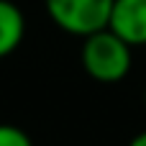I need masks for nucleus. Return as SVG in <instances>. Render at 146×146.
Segmentation results:
<instances>
[{
  "instance_id": "5",
  "label": "nucleus",
  "mask_w": 146,
  "mask_h": 146,
  "mask_svg": "<svg viewBox=\"0 0 146 146\" xmlns=\"http://www.w3.org/2000/svg\"><path fill=\"white\" fill-rule=\"evenodd\" d=\"M0 146H33V141L23 128L13 123H0Z\"/></svg>"
},
{
  "instance_id": "2",
  "label": "nucleus",
  "mask_w": 146,
  "mask_h": 146,
  "mask_svg": "<svg viewBox=\"0 0 146 146\" xmlns=\"http://www.w3.org/2000/svg\"><path fill=\"white\" fill-rule=\"evenodd\" d=\"M49 18L64 33L90 36L100 28H108L113 0H44Z\"/></svg>"
},
{
  "instance_id": "4",
  "label": "nucleus",
  "mask_w": 146,
  "mask_h": 146,
  "mask_svg": "<svg viewBox=\"0 0 146 146\" xmlns=\"http://www.w3.org/2000/svg\"><path fill=\"white\" fill-rule=\"evenodd\" d=\"M26 36V18L13 0H0V59L13 54Z\"/></svg>"
},
{
  "instance_id": "1",
  "label": "nucleus",
  "mask_w": 146,
  "mask_h": 146,
  "mask_svg": "<svg viewBox=\"0 0 146 146\" xmlns=\"http://www.w3.org/2000/svg\"><path fill=\"white\" fill-rule=\"evenodd\" d=\"M82 69L100 85H115L126 80L133 67V49L121 41L110 28H100L82 38L80 49Z\"/></svg>"
},
{
  "instance_id": "3",
  "label": "nucleus",
  "mask_w": 146,
  "mask_h": 146,
  "mask_svg": "<svg viewBox=\"0 0 146 146\" xmlns=\"http://www.w3.org/2000/svg\"><path fill=\"white\" fill-rule=\"evenodd\" d=\"M108 28L131 49L146 46V0H113Z\"/></svg>"
},
{
  "instance_id": "6",
  "label": "nucleus",
  "mask_w": 146,
  "mask_h": 146,
  "mask_svg": "<svg viewBox=\"0 0 146 146\" xmlns=\"http://www.w3.org/2000/svg\"><path fill=\"white\" fill-rule=\"evenodd\" d=\"M128 146H146V131H141L139 136H133V139H131V144H128Z\"/></svg>"
}]
</instances>
